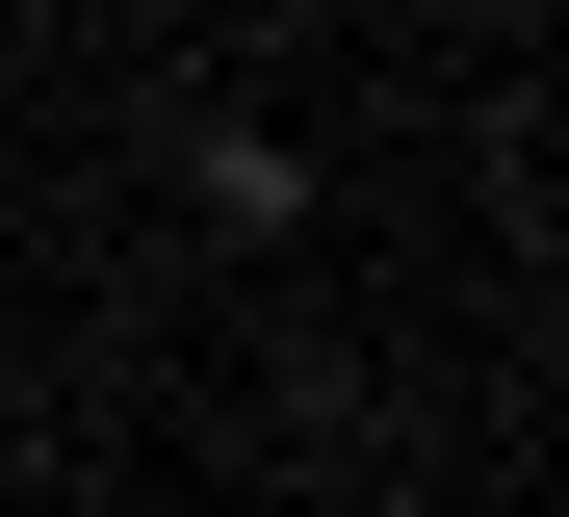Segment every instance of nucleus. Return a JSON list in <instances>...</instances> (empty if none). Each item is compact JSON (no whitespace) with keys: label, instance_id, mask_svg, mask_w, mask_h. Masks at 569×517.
<instances>
[]
</instances>
